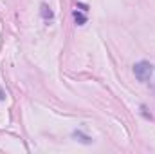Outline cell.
<instances>
[{
	"label": "cell",
	"mask_w": 155,
	"mask_h": 154,
	"mask_svg": "<svg viewBox=\"0 0 155 154\" xmlns=\"http://www.w3.org/2000/svg\"><path fill=\"white\" fill-rule=\"evenodd\" d=\"M153 69L155 67L152 64H148V62H137V64L134 65V75H135V78H137L139 82L146 83L148 78L153 75Z\"/></svg>",
	"instance_id": "obj_1"
},
{
	"label": "cell",
	"mask_w": 155,
	"mask_h": 154,
	"mask_svg": "<svg viewBox=\"0 0 155 154\" xmlns=\"http://www.w3.org/2000/svg\"><path fill=\"white\" fill-rule=\"evenodd\" d=\"M72 15H74V20H76L78 26H83V24H87V16H85L83 13H79L78 9H74V13H72Z\"/></svg>",
	"instance_id": "obj_2"
},
{
	"label": "cell",
	"mask_w": 155,
	"mask_h": 154,
	"mask_svg": "<svg viewBox=\"0 0 155 154\" xmlns=\"http://www.w3.org/2000/svg\"><path fill=\"white\" fill-rule=\"evenodd\" d=\"M41 16H43L45 20H51V18L54 16V15H52V11H51V9H49V7L45 5V4L41 5Z\"/></svg>",
	"instance_id": "obj_3"
},
{
	"label": "cell",
	"mask_w": 155,
	"mask_h": 154,
	"mask_svg": "<svg viewBox=\"0 0 155 154\" xmlns=\"http://www.w3.org/2000/svg\"><path fill=\"white\" fill-rule=\"evenodd\" d=\"M74 136H78V138H81L79 142H83V143H90V138H87V136H83L81 132H74Z\"/></svg>",
	"instance_id": "obj_4"
}]
</instances>
